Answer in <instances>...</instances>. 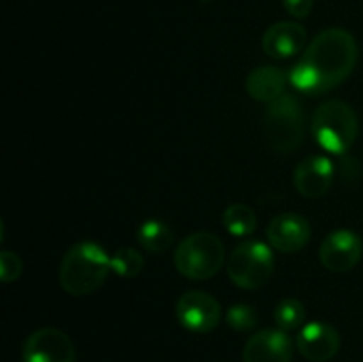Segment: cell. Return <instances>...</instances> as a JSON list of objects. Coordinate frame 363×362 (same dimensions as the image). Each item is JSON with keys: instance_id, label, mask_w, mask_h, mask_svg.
Wrapping results in <instances>:
<instances>
[{"instance_id": "cell-5", "label": "cell", "mask_w": 363, "mask_h": 362, "mask_svg": "<svg viewBox=\"0 0 363 362\" xmlns=\"http://www.w3.org/2000/svg\"><path fill=\"white\" fill-rule=\"evenodd\" d=\"M264 137L269 149L279 155H291L305 137V116L300 102L282 94L268 103L264 114Z\"/></svg>"}, {"instance_id": "cell-13", "label": "cell", "mask_w": 363, "mask_h": 362, "mask_svg": "<svg viewBox=\"0 0 363 362\" xmlns=\"http://www.w3.org/2000/svg\"><path fill=\"white\" fill-rule=\"evenodd\" d=\"M293 183L303 197H323L333 183V163L323 155L307 156L294 169Z\"/></svg>"}, {"instance_id": "cell-4", "label": "cell", "mask_w": 363, "mask_h": 362, "mask_svg": "<svg viewBox=\"0 0 363 362\" xmlns=\"http://www.w3.org/2000/svg\"><path fill=\"white\" fill-rule=\"evenodd\" d=\"M225 263V247L216 234L199 231L184 238L176 248L174 265L190 280H206L216 275Z\"/></svg>"}, {"instance_id": "cell-14", "label": "cell", "mask_w": 363, "mask_h": 362, "mask_svg": "<svg viewBox=\"0 0 363 362\" xmlns=\"http://www.w3.org/2000/svg\"><path fill=\"white\" fill-rule=\"evenodd\" d=\"M307 43V28L298 21L273 23L262 35V50L272 59H289L303 50Z\"/></svg>"}, {"instance_id": "cell-8", "label": "cell", "mask_w": 363, "mask_h": 362, "mask_svg": "<svg viewBox=\"0 0 363 362\" xmlns=\"http://www.w3.org/2000/svg\"><path fill=\"white\" fill-rule=\"evenodd\" d=\"M23 362H74V344L60 329L43 327L25 341Z\"/></svg>"}, {"instance_id": "cell-16", "label": "cell", "mask_w": 363, "mask_h": 362, "mask_svg": "<svg viewBox=\"0 0 363 362\" xmlns=\"http://www.w3.org/2000/svg\"><path fill=\"white\" fill-rule=\"evenodd\" d=\"M137 241L144 251L162 254L174 243V233L162 220H145L137 231Z\"/></svg>"}, {"instance_id": "cell-21", "label": "cell", "mask_w": 363, "mask_h": 362, "mask_svg": "<svg viewBox=\"0 0 363 362\" xmlns=\"http://www.w3.org/2000/svg\"><path fill=\"white\" fill-rule=\"evenodd\" d=\"M259 322V314L252 305L248 304H234L227 311V325L238 332H247L252 330Z\"/></svg>"}, {"instance_id": "cell-2", "label": "cell", "mask_w": 363, "mask_h": 362, "mask_svg": "<svg viewBox=\"0 0 363 362\" xmlns=\"http://www.w3.org/2000/svg\"><path fill=\"white\" fill-rule=\"evenodd\" d=\"M105 248L96 241L74 243L64 256L59 270V283L71 297H87L103 286L112 272V261Z\"/></svg>"}, {"instance_id": "cell-12", "label": "cell", "mask_w": 363, "mask_h": 362, "mask_svg": "<svg viewBox=\"0 0 363 362\" xmlns=\"http://www.w3.org/2000/svg\"><path fill=\"white\" fill-rule=\"evenodd\" d=\"M294 344L287 332L266 329L255 332L243 348V362H291Z\"/></svg>"}, {"instance_id": "cell-17", "label": "cell", "mask_w": 363, "mask_h": 362, "mask_svg": "<svg viewBox=\"0 0 363 362\" xmlns=\"http://www.w3.org/2000/svg\"><path fill=\"white\" fill-rule=\"evenodd\" d=\"M222 222L233 236L243 238L254 233L255 227H257V216L250 206L236 202V204L227 206L222 215Z\"/></svg>"}, {"instance_id": "cell-22", "label": "cell", "mask_w": 363, "mask_h": 362, "mask_svg": "<svg viewBox=\"0 0 363 362\" xmlns=\"http://www.w3.org/2000/svg\"><path fill=\"white\" fill-rule=\"evenodd\" d=\"M23 272V263L16 252L2 251L0 252V279L2 283H16Z\"/></svg>"}, {"instance_id": "cell-20", "label": "cell", "mask_w": 363, "mask_h": 362, "mask_svg": "<svg viewBox=\"0 0 363 362\" xmlns=\"http://www.w3.org/2000/svg\"><path fill=\"white\" fill-rule=\"evenodd\" d=\"M112 272L124 279H133L144 268V258L133 247H121L112 256Z\"/></svg>"}, {"instance_id": "cell-7", "label": "cell", "mask_w": 363, "mask_h": 362, "mask_svg": "<svg viewBox=\"0 0 363 362\" xmlns=\"http://www.w3.org/2000/svg\"><path fill=\"white\" fill-rule=\"evenodd\" d=\"M176 316L181 325L190 332L206 334L218 327L222 319V305L213 295L191 290L181 295L177 300Z\"/></svg>"}, {"instance_id": "cell-19", "label": "cell", "mask_w": 363, "mask_h": 362, "mask_svg": "<svg viewBox=\"0 0 363 362\" xmlns=\"http://www.w3.org/2000/svg\"><path fill=\"white\" fill-rule=\"evenodd\" d=\"M289 82L293 84L294 89H298L303 94H321V92H326L323 78L303 59L298 60V64H294L293 70L289 71Z\"/></svg>"}, {"instance_id": "cell-10", "label": "cell", "mask_w": 363, "mask_h": 362, "mask_svg": "<svg viewBox=\"0 0 363 362\" xmlns=\"http://www.w3.org/2000/svg\"><path fill=\"white\" fill-rule=\"evenodd\" d=\"M312 236V227L303 215L294 212H286L277 215L266 229V238L272 248L294 254L307 247Z\"/></svg>"}, {"instance_id": "cell-6", "label": "cell", "mask_w": 363, "mask_h": 362, "mask_svg": "<svg viewBox=\"0 0 363 362\" xmlns=\"http://www.w3.org/2000/svg\"><path fill=\"white\" fill-rule=\"evenodd\" d=\"M275 270L272 245L261 240L241 241L229 256L227 275L241 290H259L269 283Z\"/></svg>"}, {"instance_id": "cell-9", "label": "cell", "mask_w": 363, "mask_h": 362, "mask_svg": "<svg viewBox=\"0 0 363 362\" xmlns=\"http://www.w3.org/2000/svg\"><path fill=\"white\" fill-rule=\"evenodd\" d=\"M363 241L350 229H337L323 240L319 247V259L328 272L346 273L360 263Z\"/></svg>"}, {"instance_id": "cell-1", "label": "cell", "mask_w": 363, "mask_h": 362, "mask_svg": "<svg viewBox=\"0 0 363 362\" xmlns=\"http://www.w3.org/2000/svg\"><path fill=\"white\" fill-rule=\"evenodd\" d=\"M301 59L318 71L326 91H330L353 73L358 60V46L350 32L332 27L312 39Z\"/></svg>"}, {"instance_id": "cell-18", "label": "cell", "mask_w": 363, "mask_h": 362, "mask_svg": "<svg viewBox=\"0 0 363 362\" xmlns=\"http://www.w3.org/2000/svg\"><path fill=\"white\" fill-rule=\"evenodd\" d=\"M273 318H275L277 327L280 330L291 332V330H298L303 327L305 318H307V311H305V305L298 298L289 297L279 302Z\"/></svg>"}, {"instance_id": "cell-23", "label": "cell", "mask_w": 363, "mask_h": 362, "mask_svg": "<svg viewBox=\"0 0 363 362\" xmlns=\"http://www.w3.org/2000/svg\"><path fill=\"white\" fill-rule=\"evenodd\" d=\"M282 4L287 13L296 20H305L314 7V0H282Z\"/></svg>"}, {"instance_id": "cell-15", "label": "cell", "mask_w": 363, "mask_h": 362, "mask_svg": "<svg viewBox=\"0 0 363 362\" xmlns=\"http://www.w3.org/2000/svg\"><path fill=\"white\" fill-rule=\"evenodd\" d=\"M286 73L277 66H261L247 77V92L255 102L272 103L284 94Z\"/></svg>"}, {"instance_id": "cell-3", "label": "cell", "mask_w": 363, "mask_h": 362, "mask_svg": "<svg viewBox=\"0 0 363 362\" xmlns=\"http://www.w3.org/2000/svg\"><path fill=\"white\" fill-rule=\"evenodd\" d=\"M312 135L326 153H347L358 137L357 112L346 102L328 99L312 116Z\"/></svg>"}, {"instance_id": "cell-11", "label": "cell", "mask_w": 363, "mask_h": 362, "mask_svg": "<svg viewBox=\"0 0 363 362\" xmlns=\"http://www.w3.org/2000/svg\"><path fill=\"white\" fill-rule=\"evenodd\" d=\"M296 348L301 357L311 362H328L339 353L340 334L335 327L325 322L307 323L300 329Z\"/></svg>"}]
</instances>
